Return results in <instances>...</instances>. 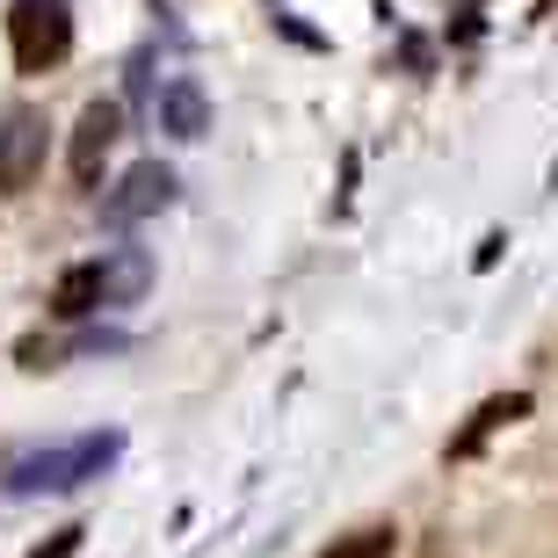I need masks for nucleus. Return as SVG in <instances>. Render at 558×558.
<instances>
[{
  "instance_id": "obj_1",
  "label": "nucleus",
  "mask_w": 558,
  "mask_h": 558,
  "mask_svg": "<svg viewBox=\"0 0 558 558\" xmlns=\"http://www.w3.org/2000/svg\"><path fill=\"white\" fill-rule=\"evenodd\" d=\"M124 450V435H81V442H59V450H37L8 472V494H73L87 478H102Z\"/></svg>"
},
{
  "instance_id": "obj_2",
  "label": "nucleus",
  "mask_w": 558,
  "mask_h": 558,
  "mask_svg": "<svg viewBox=\"0 0 558 558\" xmlns=\"http://www.w3.org/2000/svg\"><path fill=\"white\" fill-rule=\"evenodd\" d=\"M8 51L22 73H51L73 51V8L65 0H15L8 8Z\"/></svg>"
},
{
  "instance_id": "obj_3",
  "label": "nucleus",
  "mask_w": 558,
  "mask_h": 558,
  "mask_svg": "<svg viewBox=\"0 0 558 558\" xmlns=\"http://www.w3.org/2000/svg\"><path fill=\"white\" fill-rule=\"evenodd\" d=\"M44 145H51L44 109H8L0 117V196H22L44 174Z\"/></svg>"
},
{
  "instance_id": "obj_4",
  "label": "nucleus",
  "mask_w": 558,
  "mask_h": 558,
  "mask_svg": "<svg viewBox=\"0 0 558 558\" xmlns=\"http://www.w3.org/2000/svg\"><path fill=\"white\" fill-rule=\"evenodd\" d=\"M174 204V174H167L160 160H138L124 174V182L102 196V226H138V218H153V210Z\"/></svg>"
},
{
  "instance_id": "obj_5",
  "label": "nucleus",
  "mask_w": 558,
  "mask_h": 558,
  "mask_svg": "<svg viewBox=\"0 0 558 558\" xmlns=\"http://www.w3.org/2000/svg\"><path fill=\"white\" fill-rule=\"evenodd\" d=\"M124 138V109L117 102H87L81 109V124H73V153H65V167H73V182L95 189L102 182V160H109V145Z\"/></svg>"
},
{
  "instance_id": "obj_6",
  "label": "nucleus",
  "mask_w": 558,
  "mask_h": 558,
  "mask_svg": "<svg viewBox=\"0 0 558 558\" xmlns=\"http://www.w3.org/2000/svg\"><path fill=\"white\" fill-rule=\"evenodd\" d=\"M153 117H160L167 138H182V145L210 131V102H204V87L189 81V73H174V81L160 87V109H153Z\"/></svg>"
},
{
  "instance_id": "obj_7",
  "label": "nucleus",
  "mask_w": 558,
  "mask_h": 558,
  "mask_svg": "<svg viewBox=\"0 0 558 558\" xmlns=\"http://www.w3.org/2000/svg\"><path fill=\"white\" fill-rule=\"evenodd\" d=\"M51 312L59 319H87V312H102V262H73L51 290Z\"/></svg>"
},
{
  "instance_id": "obj_8",
  "label": "nucleus",
  "mask_w": 558,
  "mask_h": 558,
  "mask_svg": "<svg viewBox=\"0 0 558 558\" xmlns=\"http://www.w3.org/2000/svg\"><path fill=\"white\" fill-rule=\"evenodd\" d=\"M522 414H530V392L486 399V407H478V414H472V428H464V435H457V442H450V457H472V450H478V442H486V435H494V428H508V421H522Z\"/></svg>"
},
{
  "instance_id": "obj_9",
  "label": "nucleus",
  "mask_w": 558,
  "mask_h": 558,
  "mask_svg": "<svg viewBox=\"0 0 558 558\" xmlns=\"http://www.w3.org/2000/svg\"><path fill=\"white\" fill-rule=\"evenodd\" d=\"M399 551V530L392 522H371V530H355V537H333L319 558H392Z\"/></svg>"
},
{
  "instance_id": "obj_10",
  "label": "nucleus",
  "mask_w": 558,
  "mask_h": 558,
  "mask_svg": "<svg viewBox=\"0 0 558 558\" xmlns=\"http://www.w3.org/2000/svg\"><path fill=\"white\" fill-rule=\"evenodd\" d=\"M81 537H87L81 522H65L59 537H51V544H37V551H29V558H73V551H81Z\"/></svg>"
}]
</instances>
